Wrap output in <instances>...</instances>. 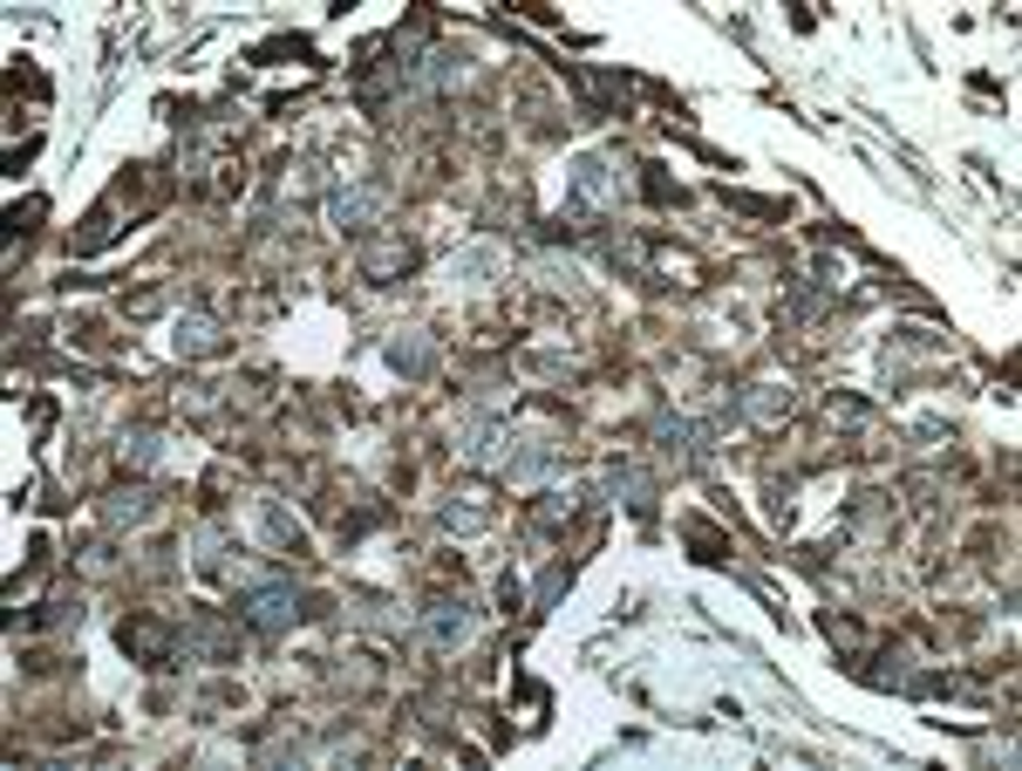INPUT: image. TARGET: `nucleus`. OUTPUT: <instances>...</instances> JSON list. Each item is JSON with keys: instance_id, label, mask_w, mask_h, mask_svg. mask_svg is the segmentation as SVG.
Wrapping results in <instances>:
<instances>
[{"instance_id": "nucleus-1", "label": "nucleus", "mask_w": 1022, "mask_h": 771, "mask_svg": "<svg viewBox=\"0 0 1022 771\" xmlns=\"http://www.w3.org/2000/svg\"><path fill=\"white\" fill-rule=\"evenodd\" d=\"M239 614H246V622L259 629V635H280V629H294V614H300V601H294V587L287 581H274V574H266L246 601H239Z\"/></svg>"}, {"instance_id": "nucleus-2", "label": "nucleus", "mask_w": 1022, "mask_h": 771, "mask_svg": "<svg viewBox=\"0 0 1022 771\" xmlns=\"http://www.w3.org/2000/svg\"><path fill=\"white\" fill-rule=\"evenodd\" d=\"M117 642L143 662V670H171V662H178V635H171V622H150V614H130V622L117 629Z\"/></svg>"}, {"instance_id": "nucleus-3", "label": "nucleus", "mask_w": 1022, "mask_h": 771, "mask_svg": "<svg viewBox=\"0 0 1022 771\" xmlns=\"http://www.w3.org/2000/svg\"><path fill=\"white\" fill-rule=\"evenodd\" d=\"M423 642H429V649L470 642V601H429V607H423Z\"/></svg>"}, {"instance_id": "nucleus-4", "label": "nucleus", "mask_w": 1022, "mask_h": 771, "mask_svg": "<svg viewBox=\"0 0 1022 771\" xmlns=\"http://www.w3.org/2000/svg\"><path fill=\"white\" fill-rule=\"evenodd\" d=\"M383 219V185H348V191H335V226L348 233H361V226H375Z\"/></svg>"}, {"instance_id": "nucleus-5", "label": "nucleus", "mask_w": 1022, "mask_h": 771, "mask_svg": "<svg viewBox=\"0 0 1022 771\" xmlns=\"http://www.w3.org/2000/svg\"><path fill=\"white\" fill-rule=\"evenodd\" d=\"M457 451L470 457V465H498V457H505V431H498L492 417H464V431H457Z\"/></svg>"}, {"instance_id": "nucleus-6", "label": "nucleus", "mask_w": 1022, "mask_h": 771, "mask_svg": "<svg viewBox=\"0 0 1022 771\" xmlns=\"http://www.w3.org/2000/svg\"><path fill=\"white\" fill-rule=\"evenodd\" d=\"M252 533H259L266 546H274V553H300V526L287 520V512H280L274 498H259V505H252Z\"/></svg>"}, {"instance_id": "nucleus-7", "label": "nucleus", "mask_w": 1022, "mask_h": 771, "mask_svg": "<svg viewBox=\"0 0 1022 771\" xmlns=\"http://www.w3.org/2000/svg\"><path fill=\"white\" fill-rule=\"evenodd\" d=\"M409 260H416V253H409L403 239H375V246H361V280H389V274H409Z\"/></svg>"}, {"instance_id": "nucleus-8", "label": "nucleus", "mask_w": 1022, "mask_h": 771, "mask_svg": "<svg viewBox=\"0 0 1022 771\" xmlns=\"http://www.w3.org/2000/svg\"><path fill=\"white\" fill-rule=\"evenodd\" d=\"M607 485L627 498V512H641V520L655 512V485H648V472H634V465H607Z\"/></svg>"}, {"instance_id": "nucleus-9", "label": "nucleus", "mask_w": 1022, "mask_h": 771, "mask_svg": "<svg viewBox=\"0 0 1022 771\" xmlns=\"http://www.w3.org/2000/svg\"><path fill=\"white\" fill-rule=\"evenodd\" d=\"M143 512H150V492L123 485V492H110V505H102V526H130V520H143Z\"/></svg>"}, {"instance_id": "nucleus-10", "label": "nucleus", "mask_w": 1022, "mask_h": 771, "mask_svg": "<svg viewBox=\"0 0 1022 771\" xmlns=\"http://www.w3.org/2000/svg\"><path fill=\"white\" fill-rule=\"evenodd\" d=\"M505 465H512V485H539L546 465H553V444H525L518 457H505Z\"/></svg>"}, {"instance_id": "nucleus-11", "label": "nucleus", "mask_w": 1022, "mask_h": 771, "mask_svg": "<svg viewBox=\"0 0 1022 771\" xmlns=\"http://www.w3.org/2000/svg\"><path fill=\"white\" fill-rule=\"evenodd\" d=\"M178 348H185V355H211V348H219V322H211V315L178 322Z\"/></svg>"}, {"instance_id": "nucleus-12", "label": "nucleus", "mask_w": 1022, "mask_h": 771, "mask_svg": "<svg viewBox=\"0 0 1022 771\" xmlns=\"http://www.w3.org/2000/svg\"><path fill=\"white\" fill-rule=\"evenodd\" d=\"M389 363H396L403 376H423V369H429V342H423V335L409 328L403 342H389Z\"/></svg>"}, {"instance_id": "nucleus-13", "label": "nucleus", "mask_w": 1022, "mask_h": 771, "mask_svg": "<svg viewBox=\"0 0 1022 771\" xmlns=\"http://www.w3.org/2000/svg\"><path fill=\"white\" fill-rule=\"evenodd\" d=\"M743 409H750L757 424H777L784 409H791V389H750V396H743Z\"/></svg>"}, {"instance_id": "nucleus-14", "label": "nucleus", "mask_w": 1022, "mask_h": 771, "mask_svg": "<svg viewBox=\"0 0 1022 771\" xmlns=\"http://www.w3.org/2000/svg\"><path fill=\"white\" fill-rule=\"evenodd\" d=\"M573 520H579V492H553L539 505V526H573Z\"/></svg>"}, {"instance_id": "nucleus-15", "label": "nucleus", "mask_w": 1022, "mask_h": 771, "mask_svg": "<svg viewBox=\"0 0 1022 771\" xmlns=\"http://www.w3.org/2000/svg\"><path fill=\"white\" fill-rule=\"evenodd\" d=\"M484 520H492V505H477V498H470V505H444V526H450V533H477Z\"/></svg>"}, {"instance_id": "nucleus-16", "label": "nucleus", "mask_w": 1022, "mask_h": 771, "mask_svg": "<svg viewBox=\"0 0 1022 771\" xmlns=\"http://www.w3.org/2000/svg\"><path fill=\"white\" fill-rule=\"evenodd\" d=\"M641 191H648L655 205H682V185H675V178H668L662 165H648V178H641Z\"/></svg>"}]
</instances>
